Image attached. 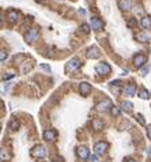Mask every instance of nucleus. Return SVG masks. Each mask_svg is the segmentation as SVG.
I'll return each instance as SVG.
<instances>
[{
  "instance_id": "f257e3e1",
  "label": "nucleus",
  "mask_w": 151,
  "mask_h": 162,
  "mask_svg": "<svg viewBox=\"0 0 151 162\" xmlns=\"http://www.w3.org/2000/svg\"><path fill=\"white\" fill-rule=\"evenodd\" d=\"M31 155L34 157V158H38V159L45 158V157H46V148H45V146H42V145L34 146V147L31 148Z\"/></svg>"
},
{
  "instance_id": "f03ea898",
  "label": "nucleus",
  "mask_w": 151,
  "mask_h": 162,
  "mask_svg": "<svg viewBox=\"0 0 151 162\" xmlns=\"http://www.w3.org/2000/svg\"><path fill=\"white\" fill-rule=\"evenodd\" d=\"M95 71H97L99 75H109L112 72V67H110L108 63H98L95 65Z\"/></svg>"
},
{
  "instance_id": "7ed1b4c3",
  "label": "nucleus",
  "mask_w": 151,
  "mask_h": 162,
  "mask_svg": "<svg viewBox=\"0 0 151 162\" xmlns=\"http://www.w3.org/2000/svg\"><path fill=\"white\" fill-rule=\"evenodd\" d=\"M112 108H113V102L110 100L101 101V102H98L97 106H95V109H97L98 112H108V110H110Z\"/></svg>"
},
{
  "instance_id": "20e7f679",
  "label": "nucleus",
  "mask_w": 151,
  "mask_h": 162,
  "mask_svg": "<svg viewBox=\"0 0 151 162\" xmlns=\"http://www.w3.org/2000/svg\"><path fill=\"white\" fill-rule=\"evenodd\" d=\"M108 147H109V145H108L106 142H98V143L94 145V151L97 155H104L106 153Z\"/></svg>"
},
{
  "instance_id": "39448f33",
  "label": "nucleus",
  "mask_w": 151,
  "mask_h": 162,
  "mask_svg": "<svg viewBox=\"0 0 151 162\" xmlns=\"http://www.w3.org/2000/svg\"><path fill=\"white\" fill-rule=\"evenodd\" d=\"M90 27H91L94 32H99V30L104 29V22L101 21L99 18L93 16L91 19H90Z\"/></svg>"
},
{
  "instance_id": "423d86ee",
  "label": "nucleus",
  "mask_w": 151,
  "mask_h": 162,
  "mask_svg": "<svg viewBox=\"0 0 151 162\" xmlns=\"http://www.w3.org/2000/svg\"><path fill=\"white\" fill-rule=\"evenodd\" d=\"M80 65H82L80 60L78 59V57H72V59L67 63V65H65V71H68V72L70 71H75V70H78Z\"/></svg>"
},
{
  "instance_id": "0eeeda50",
  "label": "nucleus",
  "mask_w": 151,
  "mask_h": 162,
  "mask_svg": "<svg viewBox=\"0 0 151 162\" xmlns=\"http://www.w3.org/2000/svg\"><path fill=\"white\" fill-rule=\"evenodd\" d=\"M146 63H147V57L144 55H142V53H139V55H136L133 57V65L136 68H143L146 65Z\"/></svg>"
},
{
  "instance_id": "6e6552de",
  "label": "nucleus",
  "mask_w": 151,
  "mask_h": 162,
  "mask_svg": "<svg viewBox=\"0 0 151 162\" xmlns=\"http://www.w3.org/2000/svg\"><path fill=\"white\" fill-rule=\"evenodd\" d=\"M38 30L37 29H30L29 32L26 33V35H25V40H26V42H29V44H31L33 41H36L37 38H38Z\"/></svg>"
},
{
  "instance_id": "1a4fd4ad",
  "label": "nucleus",
  "mask_w": 151,
  "mask_h": 162,
  "mask_svg": "<svg viewBox=\"0 0 151 162\" xmlns=\"http://www.w3.org/2000/svg\"><path fill=\"white\" fill-rule=\"evenodd\" d=\"M76 154L80 159H83V161L90 158V150L86 147V146H79L78 150H76Z\"/></svg>"
},
{
  "instance_id": "9d476101",
  "label": "nucleus",
  "mask_w": 151,
  "mask_h": 162,
  "mask_svg": "<svg viewBox=\"0 0 151 162\" xmlns=\"http://www.w3.org/2000/svg\"><path fill=\"white\" fill-rule=\"evenodd\" d=\"M42 138H44L46 142H55L57 138V132L55 130H46V131H44V134H42Z\"/></svg>"
},
{
  "instance_id": "9b49d317",
  "label": "nucleus",
  "mask_w": 151,
  "mask_h": 162,
  "mask_svg": "<svg viewBox=\"0 0 151 162\" xmlns=\"http://www.w3.org/2000/svg\"><path fill=\"white\" fill-rule=\"evenodd\" d=\"M86 56L87 59H98L101 56V52L97 46H90L86 52Z\"/></svg>"
},
{
  "instance_id": "f8f14e48",
  "label": "nucleus",
  "mask_w": 151,
  "mask_h": 162,
  "mask_svg": "<svg viewBox=\"0 0 151 162\" xmlns=\"http://www.w3.org/2000/svg\"><path fill=\"white\" fill-rule=\"evenodd\" d=\"M91 85H90L89 82H82L79 85V92H80V94L82 95H84V97H86V95H89L90 93H91Z\"/></svg>"
},
{
  "instance_id": "ddd939ff",
  "label": "nucleus",
  "mask_w": 151,
  "mask_h": 162,
  "mask_svg": "<svg viewBox=\"0 0 151 162\" xmlns=\"http://www.w3.org/2000/svg\"><path fill=\"white\" fill-rule=\"evenodd\" d=\"M120 10L123 11H128V10L132 8V2L131 0H119V3H117Z\"/></svg>"
},
{
  "instance_id": "4468645a",
  "label": "nucleus",
  "mask_w": 151,
  "mask_h": 162,
  "mask_svg": "<svg viewBox=\"0 0 151 162\" xmlns=\"http://www.w3.org/2000/svg\"><path fill=\"white\" fill-rule=\"evenodd\" d=\"M125 95H128V97H133L135 95V93H136V85L135 83H129V85H127V87H125Z\"/></svg>"
},
{
  "instance_id": "2eb2a0df",
  "label": "nucleus",
  "mask_w": 151,
  "mask_h": 162,
  "mask_svg": "<svg viewBox=\"0 0 151 162\" xmlns=\"http://www.w3.org/2000/svg\"><path fill=\"white\" fill-rule=\"evenodd\" d=\"M136 40H138L139 42H143V44H144V42H148V41H150V35H148L146 32H139V33L136 34Z\"/></svg>"
},
{
  "instance_id": "dca6fc26",
  "label": "nucleus",
  "mask_w": 151,
  "mask_h": 162,
  "mask_svg": "<svg viewBox=\"0 0 151 162\" xmlns=\"http://www.w3.org/2000/svg\"><path fill=\"white\" fill-rule=\"evenodd\" d=\"M140 25H142L143 29H150L151 27V16H148V15L143 16L142 19H140Z\"/></svg>"
},
{
  "instance_id": "f3484780",
  "label": "nucleus",
  "mask_w": 151,
  "mask_h": 162,
  "mask_svg": "<svg viewBox=\"0 0 151 162\" xmlns=\"http://www.w3.org/2000/svg\"><path fill=\"white\" fill-rule=\"evenodd\" d=\"M133 108V104L131 101H123L121 102V110H125V112H131Z\"/></svg>"
},
{
  "instance_id": "a211bd4d",
  "label": "nucleus",
  "mask_w": 151,
  "mask_h": 162,
  "mask_svg": "<svg viewBox=\"0 0 151 162\" xmlns=\"http://www.w3.org/2000/svg\"><path fill=\"white\" fill-rule=\"evenodd\" d=\"M7 16H8V21L11 22V23H16V22H18V12L16 11H10L8 14H7Z\"/></svg>"
},
{
  "instance_id": "6ab92c4d",
  "label": "nucleus",
  "mask_w": 151,
  "mask_h": 162,
  "mask_svg": "<svg viewBox=\"0 0 151 162\" xmlns=\"http://www.w3.org/2000/svg\"><path fill=\"white\" fill-rule=\"evenodd\" d=\"M110 113H112V116H114V117H119V116L121 115V109L117 108V106H113L112 109H110Z\"/></svg>"
},
{
  "instance_id": "aec40b11",
  "label": "nucleus",
  "mask_w": 151,
  "mask_h": 162,
  "mask_svg": "<svg viewBox=\"0 0 151 162\" xmlns=\"http://www.w3.org/2000/svg\"><path fill=\"white\" fill-rule=\"evenodd\" d=\"M8 128H10V130H18V128H19V123L14 118V120H11L8 123Z\"/></svg>"
},
{
  "instance_id": "412c9836",
  "label": "nucleus",
  "mask_w": 151,
  "mask_h": 162,
  "mask_svg": "<svg viewBox=\"0 0 151 162\" xmlns=\"http://www.w3.org/2000/svg\"><path fill=\"white\" fill-rule=\"evenodd\" d=\"M139 97L142 98V100H148V97H150V95H148V92L146 90V88H142V90H140V93H139Z\"/></svg>"
},
{
  "instance_id": "4be33fe9",
  "label": "nucleus",
  "mask_w": 151,
  "mask_h": 162,
  "mask_svg": "<svg viewBox=\"0 0 151 162\" xmlns=\"http://www.w3.org/2000/svg\"><path fill=\"white\" fill-rule=\"evenodd\" d=\"M136 120L139 121L140 125H146V121H144V118H143V116L140 115V113H138V115H136Z\"/></svg>"
},
{
  "instance_id": "5701e85b",
  "label": "nucleus",
  "mask_w": 151,
  "mask_h": 162,
  "mask_svg": "<svg viewBox=\"0 0 151 162\" xmlns=\"http://www.w3.org/2000/svg\"><path fill=\"white\" fill-rule=\"evenodd\" d=\"M0 157H1V161H6V159H8V158H10V155L6 153V150H4V148H3L1 151H0Z\"/></svg>"
},
{
  "instance_id": "b1692460",
  "label": "nucleus",
  "mask_w": 151,
  "mask_h": 162,
  "mask_svg": "<svg viewBox=\"0 0 151 162\" xmlns=\"http://www.w3.org/2000/svg\"><path fill=\"white\" fill-rule=\"evenodd\" d=\"M90 29H91V27H90L89 25H86V23H83L82 26H80V30H82L83 33H86V34H87V33L90 32Z\"/></svg>"
},
{
  "instance_id": "393cba45",
  "label": "nucleus",
  "mask_w": 151,
  "mask_h": 162,
  "mask_svg": "<svg viewBox=\"0 0 151 162\" xmlns=\"http://www.w3.org/2000/svg\"><path fill=\"white\" fill-rule=\"evenodd\" d=\"M6 59H7V52L6 50H1V52H0V62L4 63V60Z\"/></svg>"
},
{
  "instance_id": "a878e982",
  "label": "nucleus",
  "mask_w": 151,
  "mask_h": 162,
  "mask_svg": "<svg viewBox=\"0 0 151 162\" xmlns=\"http://www.w3.org/2000/svg\"><path fill=\"white\" fill-rule=\"evenodd\" d=\"M136 25H138V21H136V19H135V18H131V21L128 22V26L132 27V26H136Z\"/></svg>"
},
{
  "instance_id": "bb28decb",
  "label": "nucleus",
  "mask_w": 151,
  "mask_h": 162,
  "mask_svg": "<svg viewBox=\"0 0 151 162\" xmlns=\"http://www.w3.org/2000/svg\"><path fill=\"white\" fill-rule=\"evenodd\" d=\"M148 71H150V67H148V65H144V67L142 68V75L143 76H146V75L148 74Z\"/></svg>"
},
{
  "instance_id": "cd10ccee",
  "label": "nucleus",
  "mask_w": 151,
  "mask_h": 162,
  "mask_svg": "<svg viewBox=\"0 0 151 162\" xmlns=\"http://www.w3.org/2000/svg\"><path fill=\"white\" fill-rule=\"evenodd\" d=\"M93 124H94V127L97 128V130H101V128H102V123H101V121H98V120L93 121Z\"/></svg>"
},
{
  "instance_id": "c85d7f7f",
  "label": "nucleus",
  "mask_w": 151,
  "mask_h": 162,
  "mask_svg": "<svg viewBox=\"0 0 151 162\" xmlns=\"http://www.w3.org/2000/svg\"><path fill=\"white\" fill-rule=\"evenodd\" d=\"M40 67H41L42 70H45V71H48V72H50V67H49V65H46V64H41Z\"/></svg>"
},
{
  "instance_id": "c756f323",
  "label": "nucleus",
  "mask_w": 151,
  "mask_h": 162,
  "mask_svg": "<svg viewBox=\"0 0 151 162\" xmlns=\"http://www.w3.org/2000/svg\"><path fill=\"white\" fill-rule=\"evenodd\" d=\"M147 136H148V139H151V125L147 127Z\"/></svg>"
},
{
  "instance_id": "7c9ffc66",
  "label": "nucleus",
  "mask_w": 151,
  "mask_h": 162,
  "mask_svg": "<svg viewBox=\"0 0 151 162\" xmlns=\"http://www.w3.org/2000/svg\"><path fill=\"white\" fill-rule=\"evenodd\" d=\"M14 76H15L14 74H8V75H6V76H4V79L8 80V79H11V78H14Z\"/></svg>"
},
{
  "instance_id": "2f4dec72",
  "label": "nucleus",
  "mask_w": 151,
  "mask_h": 162,
  "mask_svg": "<svg viewBox=\"0 0 151 162\" xmlns=\"http://www.w3.org/2000/svg\"><path fill=\"white\" fill-rule=\"evenodd\" d=\"M90 162H97V155H90Z\"/></svg>"
},
{
  "instance_id": "473e14b6",
  "label": "nucleus",
  "mask_w": 151,
  "mask_h": 162,
  "mask_svg": "<svg viewBox=\"0 0 151 162\" xmlns=\"http://www.w3.org/2000/svg\"><path fill=\"white\" fill-rule=\"evenodd\" d=\"M124 162H138V161H135V159H127V161H124Z\"/></svg>"
},
{
  "instance_id": "72a5a7b5",
  "label": "nucleus",
  "mask_w": 151,
  "mask_h": 162,
  "mask_svg": "<svg viewBox=\"0 0 151 162\" xmlns=\"http://www.w3.org/2000/svg\"><path fill=\"white\" fill-rule=\"evenodd\" d=\"M147 154H148V155H151V147L147 148Z\"/></svg>"
},
{
  "instance_id": "f704fd0d",
  "label": "nucleus",
  "mask_w": 151,
  "mask_h": 162,
  "mask_svg": "<svg viewBox=\"0 0 151 162\" xmlns=\"http://www.w3.org/2000/svg\"><path fill=\"white\" fill-rule=\"evenodd\" d=\"M38 2H42V3H44V2H45V0H38Z\"/></svg>"
}]
</instances>
